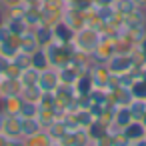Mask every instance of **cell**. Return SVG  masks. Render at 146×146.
<instances>
[{"label": "cell", "mask_w": 146, "mask_h": 146, "mask_svg": "<svg viewBox=\"0 0 146 146\" xmlns=\"http://www.w3.org/2000/svg\"><path fill=\"white\" fill-rule=\"evenodd\" d=\"M138 56L134 54V50H118L108 62H106V66H108V70L112 72V76H126V74H130L136 66H138Z\"/></svg>", "instance_id": "6da1fadb"}, {"label": "cell", "mask_w": 146, "mask_h": 146, "mask_svg": "<svg viewBox=\"0 0 146 146\" xmlns=\"http://www.w3.org/2000/svg\"><path fill=\"white\" fill-rule=\"evenodd\" d=\"M100 36H102V34H100L98 30H94V28H90V26H84V28H80V30L74 32L72 46H74V50L92 56L96 44L100 42Z\"/></svg>", "instance_id": "7a4b0ae2"}, {"label": "cell", "mask_w": 146, "mask_h": 146, "mask_svg": "<svg viewBox=\"0 0 146 146\" xmlns=\"http://www.w3.org/2000/svg\"><path fill=\"white\" fill-rule=\"evenodd\" d=\"M46 54H48V60H50V66L54 68H62L70 62L72 54H74V46L72 44H62V42H56L52 40L50 44L44 46Z\"/></svg>", "instance_id": "3957f363"}, {"label": "cell", "mask_w": 146, "mask_h": 146, "mask_svg": "<svg viewBox=\"0 0 146 146\" xmlns=\"http://www.w3.org/2000/svg\"><path fill=\"white\" fill-rule=\"evenodd\" d=\"M90 78H92V84H94V90H108L110 84H112V72L108 70V66L104 62H92L90 66Z\"/></svg>", "instance_id": "277c9868"}, {"label": "cell", "mask_w": 146, "mask_h": 146, "mask_svg": "<svg viewBox=\"0 0 146 146\" xmlns=\"http://www.w3.org/2000/svg\"><path fill=\"white\" fill-rule=\"evenodd\" d=\"M116 52H118L116 40H114L112 36H108V34H102V36H100V42L96 44V48H94V52H92V60L106 64Z\"/></svg>", "instance_id": "5b68a950"}, {"label": "cell", "mask_w": 146, "mask_h": 146, "mask_svg": "<svg viewBox=\"0 0 146 146\" xmlns=\"http://www.w3.org/2000/svg\"><path fill=\"white\" fill-rule=\"evenodd\" d=\"M60 84V76H58V68L54 66H48L44 70H40V76H38V86L42 92H54Z\"/></svg>", "instance_id": "8992f818"}, {"label": "cell", "mask_w": 146, "mask_h": 146, "mask_svg": "<svg viewBox=\"0 0 146 146\" xmlns=\"http://www.w3.org/2000/svg\"><path fill=\"white\" fill-rule=\"evenodd\" d=\"M108 96H110V102L112 106L120 108V106H130V102L134 100L132 92H130V86H124V84H116L108 90Z\"/></svg>", "instance_id": "52a82bcc"}, {"label": "cell", "mask_w": 146, "mask_h": 146, "mask_svg": "<svg viewBox=\"0 0 146 146\" xmlns=\"http://www.w3.org/2000/svg\"><path fill=\"white\" fill-rule=\"evenodd\" d=\"M4 26H6V28L10 30V34H14V36H22V34H26V32L30 30V26H28L24 14H6Z\"/></svg>", "instance_id": "ba28073f"}, {"label": "cell", "mask_w": 146, "mask_h": 146, "mask_svg": "<svg viewBox=\"0 0 146 146\" xmlns=\"http://www.w3.org/2000/svg\"><path fill=\"white\" fill-rule=\"evenodd\" d=\"M20 94H22V84L18 78L0 76V100L10 98V96H20Z\"/></svg>", "instance_id": "9c48e42d"}, {"label": "cell", "mask_w": 146, "mask_h": 146, "mask_svg": "<svg viewBox=\"0 0 146 146\" xmlns=\"http://www.w3.org/2000/svg\"><path fill=\"white\" fill-rule=\"evenodd\" d=\"M2 134L8 136V138H22V116H16V114H4Z\"/></svg>", "instance_id": "30bf717a"}, {"label": "cell", "mask_w": 146, "mask_h": 146, "mask_svg": "<svg viewBox=\"0 0 146 146\" xmlns=\"http://www.w3.org/2000/svg\"><path fill=\"white\" fill-rule=\"evenodd\" d=\"M74 32L76 30H80V28H84L86 26V12H80V10H76V8H72V6H66V10H64V18H62Z\"/></svg>", "instance_id": "8fae6325"}, {"label": "cell", "mask_w": 146, "mask_h": 146, "mask_svg": "<svg viewBox=\"0 0 146 146\" xmlns=\"http://www.w3.org/2000/svg\"><path fill=\"white\" fill-rule=\"evenodd\" d=\"M122 132H124V136L128 138V142H138V140L144 138V134H146V126H144L142 120H132L128 126L122 128Z\"/></svg>", "instance_id": "7c38bea8"}, {"label": "cell", "mask_w": 146, "mask_h": 146, "mask_svg": "<svg viewBox=\"0 0 146 146\" xmlns=\"http://www.w3.org/2000/svg\"><path fill=\"white\" fill-rule=\"evenodd\" d=\"M52 34H54V40L56 42H62V44H72V38H74V30L64 22L60 20L58 24L52 26Z\"/></svg>", "instance_id": "4fadbf2b"}, {"label": "cell", "mask_w": 146, "mask_h": 146, "mask_svg": "<svg viewBox=\"0 0 146 146\" xmlns=\"http://www.w3.org/2000/svg\"><path fill=\"white\" fill-rule=\"evenodd\" d=\"M132 120H134V118H132L128 106H120V108H114V114H112V122H110V124L116 126L118 130H122V128L128 126Z\"/></svg>", "instance_id": "5bb4252c"}, {"label": "cell", "mask_w": 146, "mask_h": 146, "mask_svg": "<svg viewBox=\"0 0 146 146\" xmlns=\"http://www.w3.org/2000/svg\"><path fill=\"white\" fill-rule=\"evenodd\" d=\"M20 108H22V96H10V98L0 100V110H2L4 114L20 116Z\"/></svg>", "instance_id": "9a60e30c"}, {"label": "cell", "mask_w": 146, "mask_h": 146, "mask_svg": "<svg viewBox=\"0 0 146 146\" xmlns=\"http://www.w3.org/2000/svg\"><path fill=\"white\" fill-rule=\"evenodd\" d=\"M66 114H70L72 116V120L80 126V128H88L96 118H94V114L88 110V108H78V110H74V112H66Z\"/></svg>", "instance_id": "2e32d148"}, {"label": "cell", "mask_w": 146, "mask_h": 146, "mask_svg": "<svg viewBox=\"0 0 146 146\" xmlns=\"http://www.w3.org/2000/svg\"><path fill=\"white\" fill-rule=\"evenodd\" d=\"M32 32H34V36H36V40H38V44L40 46H46V44H50L52 40H54V34H52V26H48V24H38V26H34L32 28Z\"/></svg>", "instance_id": "e0dca14e"}, {"label": "cell", "mask_w": 146, "mask_h": 146, "mask_svg": "<svg viewBox=\"0 0 146 146\" xmlns=\"http://www.w3.org/2000/svg\"><path fill=\"white\" fill-rule=\"evenodd\" d=\"M38 48H40V44H38V40H36V36H34L32 28H30V30H28L26 34H22V36H20V44H18V50L32 54V52H34V50H38Z\"/></svg>", "instance_id": "ac0fdd59"}, {"label": "cell", "mask_w": 146, "mask_h": 146, "mask_svg": "<svg viewBox=\"0 0 146 146\" xmlns=\"http://www.w3.org/2000/svg\"><path fill=\"white\" fill-rule=\"evenodd\" d=\"M72 86H74V90H76V96H86V94H90V92L94 90V84H92L90 74H80L78 80H76Z\"/></svg>", "instance_id": "d6986e66"}, {"label": "cell", "mask_w": 146, "mask_h": 146, "mask_svg": "<svg viewBox=\"0 0 146 146\" xmlns=\"http://www.w3.org/2000/svg\"><path fill=\"white\" fill-rule=\"evenodd\" d=\"M18 44H20V36L10 34L6 40H2V42H0V54H4V56L12 58V56L18 52Z\"/></svg>", "instance_id": "ffe728a7"}, {"label": "cell", "mask_w": 146, "mask_h": 146, "mask_svg": "<svg viewBox=\"0 0 146 146\" xmlns=\"http://www.w3.org/2000/svg\"><path fill=\"white\" fill-rule=\"evenodd\" d=\"M42 124L38 122V118H22V138H28V136H34L38 132H42Z\"/></svg>", "instance_id": "44dd1931"}, {"label": "cell", "mask_w": 146, "mask_h": 146, "mask_svg": "<svg viewBox=\"0 0 146 146\" xmlns=\"http://www.w3.org/2000/svg\"><path fill=\"white\" fill-rule=\"evenodd\" d=\"M48 66H50L48 54H46L44 46H40L38 50L32 52V68H36V70H44V68H48Z\"/></svg>", "instance_id": "7402d4cb"}, {"label": "cell", "mask_w": 146, "mask_h": 146, "mask_svg": "<svg viewBox=\"0 0 146 146\" xmlns=\"http://www.w3.org/2000/svg\"><path fill=\"white\" fill-rule=\"evenodd\" d=\"M58 76H60V82H62V84H74V82L78 80L80 72H78V70H76L74 66L66 64V66L58 68Z\"/></svg>", "instance_id": "603a6c76"}, {"label": "cell", "mask_w": 146, "mask_h": 146, "mask_svg": "<svg viewBox=\"0 0 146 146\" xmlns=\"http://www.w3.org/2000/svg\"><path fill=\"white\" fill-rule=\"evenodd\" d=\"M38 76H40V70H36V68H26V70H22L20 74H18V80H20V84H22V88L24 86H32V84H38Z\"/></svg>", "instance_id": "cb8c5ba5"}, {"label": "cell", "mask_w": 146, "mask_h": 146, "mask_svg": "<svg viewBox=\"0 0 146 146\" xmlns=\"http://www.w3.org/2000/svg\"><path fill=\"white\" fill-rule=\"evenodd\" d=\"M10 60H12V64H14V66H16L20 72L32 66V54H28V52H22V50H18V52H16V54H14Z\"/></svg>", "instance_id": "d4e9b609"}, {"label": "cell", "mask_w": 146, "mask_h": 146, "mask_svg": "<svg viewBox=\"0 0 146 146\" xmlns=\"http://www.w3.org/2000/svg\"><path fill=\"white\" fill-rule=\"evenodd\" d=\"M44 132L52 138V140H58L64 132H66V126H64V118H56L52 124H48L46 128H44Z\"/></svg>", "instance_id": "484cf974"}, {"label": "cell", "mask_w": 146, "mask_h": 146, "mask_svg": "<svg viewBox=\"0 0 146 146\" xmlns=\"http://www.w3.org/2000/svg\"><path fill=\"white\" fill-rule=\"evenodd\" d=\"M24 140V146H50L52 144V138L42 130L34 136H28V138H22Z\"/></svg>", "instance_id": "4316f807"}, {"label": "cell", "mask_w": 146, "mask_h": 146, "mask_svg": "<svg viewBox=\"0 0 146 146\" xmlns=\"http://www.w3.org/2000/svg\"><path fill=\"white\" fill-rule=\"evenodd\" d=\"M112 6H114L118 16H126V14H130V12H134L138 8V4L134 2V0H114Z\"/></svg>", "instance_id": "83f0119b"}, {"label": "cell", "mask_w": 146, "mask_h": 146, "mask_svg": "<svg viewBox=\"0 0 146 146\" xmlns=\"http://www.w3.org/2000/svg\"><path fill=\"white\" fill-rule=\"evenodd\" d=\"M24 18H26V22H28L30 28H34V26H38V24L44 22V20H42V10H40V6H30V8L26 10Z\"/></svg>", "instance_id": "f1b7e54d"}, {"label": "cell", "mask_w": 146, "mask_h": 146, "mask_svg": "<svg viewBox=\"0 0 146 146\" xmlns=\"http://www.w3.org/2000/svg\"><path fill=\"white\" fill-rule=\"evenodd\" d=\"M128 110H130V114H132L134 120H142V116H144V112H146V100H138V98H134V100L130 102Z\"/></svg>", "instance_id": "f546056e"}, {"label": "cell", "mask_w": 146, "mask_h": 146, "mask_svg": "<svg viewBox=\"0 0 146 146\" xmlns=\"http://www.w3.org/2000/svg\"><path fill=\"white\" fill-rule=\"evenodd\" d=\"M130 92H132L134 98H138V100H146V80L136 78V80L130 84Z\"/></svg>", "instance_id": "4dcf8cb0"}, {"label": "cell", "mask_w": 146, "mask_h": 146, "mask_svg": "<svg viewBox=\"0 0 146 146\" xmlns=\"http://www.w3.org/2000/svg\"><path fill=\"white\" fill-rule=\"evenodd\" d=\"M40 94H42V90H40V86L38 84H32V86H24L22 88V98L24 100H30V102H38L40 100Z\"/></svg>", "instance_id": "1f68e13d"}, {"label": "cell", "mask_w": 146, "mask_h": 146, "mask_svg": "<svg viewBox=\"0 0 146 146\" xmlns=\"http://www.w3.org/2000/svg\"><path fill=\"white\" fill-rule=\"evenodd\" d=\"M38 114V102H30L22 98V108H20V116L22 118H34Z\"/></svg>", "instance_id": "d6a6232c"}, {"label": "cell", "mask_w": 146, "mask_h": 146, "mask_svg": "<svg viewBox=\"0 0 146 146\" xmlns=\"http://www.w3.org/2000/svg\"><path fill=\"white\" fill-rule=\"evenodd\" d=\"M94 2L96 0H70L68 6H72V8L80 10V12H90L94 8Z\"/></svg>", "instance_id": "836d02e7"}, {"label": "cell", "mask_w": 146, "mask_h": 146, "mask_svg": "<svg viewBox=\"0 0 146 146\" xmlns=\"http://www.w3.org/2000/svg\"><path fill=\"white\" fill-rule=\"evenodd\" d=\"M134 54L138 56V60L140 62H146V34L142 36V40L134 46Z\"/></svg>", "instance_id": "e575fe53"}, {"label": "cell", "mask_w": 146, "mask_h": 146, "mask_svg": "<svg viewBox=\"0 0 146 146\" xmlns=\"http://www.w3.org/2000/svg\"><path fill=\"white\" fill-rule=\"evenodd\" d=\"M10 62H12V60H10L8 56H4V54H0V76H2V74H4V72L8 70Z\"/></svg>", "instance_id": "d590c367"}, {"label": "cell", "mask_w": 146, "mask_h": 146, "mask_svg": "<svg viewBox=\"0 0 146 146\" xmlns=\"http://www.w3.org/2000/svg\"><path fill=\"white\" fill-rule=\"evenodd\" d=\"M2 2V6H4V10H10V8H14L16 4H20L22 0H0Z\"/></svg>", "instance_id": "8d00e7d4"}, {"label": "cell", "mask_w": 146, "mask_h": 146, "mask_svg": "<svg viewBox=\"0 0 146 146\" xmlns=\"http://www.w3.org/2000/svg\"><path fill=\"white\" fill-rule=\"evenodd\" d=\"M22 2L28 6H42V0H22Z\"/></svg>", "instance_id": "74e56055"}, {"label": "cell", "mask_w": 146, "mask_h": 146, "mask_svg": "<svg viewBox=\"0 0 146 146\" xmlns=\"http://www.w3.org/2000/svg\"><path fill=\"white\" fill-rule=\"evenodd\" d=\"M4 18H6V10H4L2 2H0V24H4Z\"/></svg>", "instance_id": "f35d334b"}, {"label": "cell", "mask_w": 146, "mask_h": 146, "mask_svg": "<svg viewBox=\"0 0 146 146\" xmlns=\"http://www.w3.org/2000/svg\"><path fill=\"white\" fill-rule=\"evenodd\" d=\"M8 140H10L8 136H4L2 132H0V146H8Z\"/></svg>", "instance_id": "ab89813d"}, {"label": "cell", "mask_w": 146, "mask_h": 146, "mask_svg": "<svg viewBox=\"0 0 146 146\" xmlns=\"http://www.w3.org/2000/svg\"><path fill=\"white\" fill-rule=\"evenodd\" d=\"M2 126H4V112L0 110V132H2Z\"/></svg>", "instance_id": "60d3db41"}, {"label": "cell", "mask_w": 146, "mask_h": 146, "mask_svg": "<svg viewBox=\"0 0 146 146\" xmlns=\"http://www.w3.org/2000/svg\"><path fill=\"white\" fill-rule=\"evenodd\" d=\"M134 2H136L140 8H146V0H134Z\"/></svg>", "instance_id": "b9f144b4"}, {"label": "cell", "mask_w": 146, "mask_h": 146, "mask_svg": "<svg viewBox=\"0 0 146 146\" xmlns=\"http://www.w3.org/2000/svg\"><path fill=\"white\" fill-rule=\"evenodd\" d=\"M132 144H134V146H146V140L142 138V140H138V142H132Z\"/></svg>", "instance_id": "7bdbcfd3"}, {"label": "cell", "mask_w": 146, "mask_h": 146, "mask_svg": "<svg viewBox=\"0 0 146 146\" xmlns=\"http://www.w3.org/2000/svg\"><path fill=\"white\" fill-rule=\"evenodd\" d=\"M142 122H144V126H146V112H144V116H142Z\"/></svg>", "instance_id": "ee69618b"}, {"label": "cell", "mask_w": 146, "mask_h": 146, "mask_svg": "<svg viewBox=\"0 0 146 146\" xmlns=\"http://www.w3.org/2000/svg\"><path fill=\"white\" fill-rule=\"evenodd\" d=\"M50 146H60V144H58V142H54V140H52V144H50Z\"/></svg>", "instance_id": "f6af8a7d"}, {"label": "cell", "mask_w": 146, "mask_h": 146, "mask_svg": "<svg viewBox=\"0 0 146 146\" xmlns=\"http://www.w3.org/2000/svg\"><path fill=\"white\" fill-rule=\"evenodd\" d=\"M144 18H146V8H144Z\"/></svg>", "instance_id": "bcb514c9"}, {"label": "cell", "mask_w": 146, "mask_h": 146, "mask_svg": "<svg viewBox=\"0 0 146 146\" xmlns=\"http://www.w3.org/2000/svg\"><path fill=\"white\" fill-rule=\"evenodd\" d=\"M64 2H66V4H68V2H70V0H64Z\"/></svg>", "instance_id": "7dc6e473"}, {"label": "cell", "mask_w": 146, "mask_h": 146, "mask_svg": "<svg viewBox=\"0 0 146 146\" xmlns=\"http://www.w3.org/2000/svg\"><path fill=\"white\" fill-rule=\"evenodd\" d=\"M144 140H146V134H144Z\"/></svg>", "instance_id": "c3c4849f"}, {"label": "cell", "mask_w": 146, "mask_h": 146, "mask_svg": "<svg viewBox=\"0 0 146 146\" xmlns=\"http://www.w3.org/2000/svg\"><path fill=\"white\" fill-rule=\"evenodd\" d=\"M128 146H134V144H128Z\"/></svg>", "instance_id": "681fc988"}, {"label": "cell", "mask_w": 146, "mask_h": 146, "mask_svg": "<svg viewBox=\"0 0 146 146\" xmlns=\"http://www.w3.org/2000/svg\"><path fill=\"white\" fill-rule=\"evenodd\" d=\"M42 2H44V0H42Z\"/></svg>", "instance_id": "f907efd6"}]
</instances>
